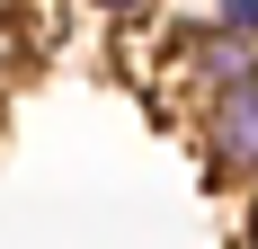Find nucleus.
Wrapping results in <instances>:
<instances>
[{
    "instance_id": "obj_6",
    "label": "nucleus",
    "mask_w": 258,
    "mask_h": 249,
    "mask_svg": "<svg viewBox=\"0 0 258 249\" xmlns=\"http://www.w3.org/2000/svg\"><path fill=\"white\" fill-rule=\"evenodd\" d=\"M98 18H134V9H152V0H89Z\"/></svg>"
},
{
    "instance_id": "obj_1",
    "label": "nucleus",
    "mask_w": 258,
    "mask_h": 249,
    "mask_svg": "<svg viewBox=\"0 0 258 249\" xmlns=\"http://www.w3.org/2000/svg\"><path fill=\"white\" fill-rule=\"evenodd\" d=\"M196 143H205V169H214V178H258V80L205 98Z\"/></svg>"
},
{
    "instance_id": "obj_5",
    "label": "nucleus",
    "mask_w": 258,
    "mask_h": 249,
    "mask_svg": "<svg viewBox=\"0 0 258 249\" xmlns=\"http://www.w3.org/2000/svg\"><path fill=\"white\" fill-rule=\"evenodd\" d=\"M240 249H258V187H249V205H240Z\"/></svg>"
},
{
    "instance_id": "obj_4",
    "label": "nucleus",
    "mask_w": 258,
    "mask_h": 249,
    "mask_svg": "<svg viewBox=\"0 0 258 249\" xmlns=\"http://www.w3.org/2000/svg\"><path fill=\"white\" fill-rule=\"evenodd\" d=\"M214 27L240 36V45H258V0H214Z\"/></svg>"
},
{
    "instance_id": "obj_2",
    "label": "nucleus",
    "mask_w": 258,
    "mask_h": 249,
    "mask_svg": "<svg viewBox=\"0 0 258 249\" xmlns=\"http://www.w3.org/2000/svg\"><path fill=\"white\" fill-rule=\"evenodd\" d=\"M178 72L196 80L205 98H223V89H249V80H258V45H240V36L205 27V36H187V45H178Z\"/></svg>"
},
{
    "instance_id": "obj_3",
    "label": "nucleus",
    "mask_w": 258,
    "mask_h": 249,
    "mask_svg": "<svg viewBox=\"0 0 258 249\" xmlns=\"http://www.w3.org/2000/svg\"><path fill=\"white\" fill-rule=\"evenodd\" d=\"M36 63V45H27V27L18 18H0V89H18V72Z\"/></svg>"
}]
</instances>
